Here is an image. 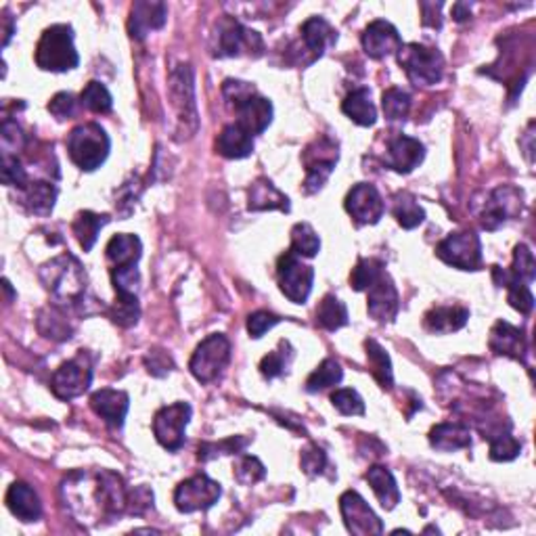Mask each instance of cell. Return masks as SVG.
Instances as JSON below:
<instances>
[{"instance_id": "obj_1", "label": "cell", "mask_w": 536, "mask_h": 536, "mask_svg": "<svg viewBox=\"0 0 536 536\" xmlns=\"http://www.w3.org/2000/svg\"><path fill=\"white\" fill-rule=\"evenodd\" d=\"M128 492L124 480L107 469L76 472L63 482L65 505L80 522H111L128 514Z\"/></svg>"}, {"instance_id": "obj_2", "label": "cell", "mask_w": 536, "mask_h": 536, "mask_svg": "<svg viewBox=\"0 0 536 536\" xmlns=\"http://www.w3.org/2000/svg\"><path fill=\"white\" fill-rule=\"evenodd\" d=\"M40 279L51 296L62 304L80 302L87 293V270L82 268L80 260L71 254L53 258L40 268Z\"/></svg>"}, {"instance_id": "obj_3", "label": "cell", "mask_w": 536, "mask_h": 536, "mask_svg": "<svg viewBox=\"0 0 536 536\" xmlns=\"http://www.w3.org/2000/svg\"><path fill=\"white\" fill-rule=\"evenodd\" d=\"M78 63H80V55L74 46L71 26L57 23V26L46 28L36 46V65L45 71L63 74V71L76 70Z\"/></svg>"}, {"instance_id": "obj_4", "label": "cell", "mask_w": 536, "mask_h": 536, "mask_svg": "<svg viewBox=\"0 0 536 536\" xmlns=\"http://www.w3.org/2000/svg\"><path fill=\"white\" fill-rule=\"evenodd\" d=\"M111 141L96 122L76 126L68 136V153L74 164L84 172H93L105 164Z\"/></svg>"}, {"instance_id": "obj_5", "label": "cell", "mask_w": 536, "mask_h": 536, "mask_svg": "<svg viewBox=\"0 0 536 536\" xmlns=\"http://www.w3.org/2000/svg\"><path fill=\"white\" fill-rule=\"evenodd\" d=\"M396 55H399V65L415 87H433L442 80L444 57L438 48L411 42V45H402Z\"/></svg>"}, {"instance_id": "obj_6", "label": "cell", "mask_w": 536, "mask_h": 536, "mask_svg": "<svg viewBox=\"0 0 536 536\" xmlns=\"http://www.w3.org/2000/svg\"><path fill=\"white\" fill-rule=\"evenodd\" d=\"M228 360H231V342L222 334H212L195 348L189 369L197 382L210 383L222 375Z\"/></svg>"}, {"instance_id": "obj_7", "label": "cell", "mask_w": 536, "mask_h": 536, "mask_svg": "<svg viewBox=\"0 0 536 536\" xmlns=\"http://www.w3.org/2000/svg\"><path fill=\"white\" fill-rule=\"evenodd\" d=\"M436 256L453 268L478 270L482 264V241L472 231L450 233L436 245Z\"/></svg>"}, {"instance_id": "obj_8", "label": "cell", "mask_w": 536, "mask_h": 536, "mask_svg": "<svg viewBox=\"0 0 536 536\" xmlns=\"http://www.w3.org/2000/svg\"><path fill=\"white\" fill-rule=\"evenodd\" d=\"M276 279H279L281 292L293 304H306L310 292L312 281H315V270L309 264H302L292 250L285 252L276 264Z\"/></svg>"}, {"instance_id": "obj_9", "label": "cell", "mask_w": 536, "mask_h": 536, "mask_svg": "<svg viewBox=\"0 0 536 536\" xmlns=\"http://www.w3.org/2000/svg\"><path fill=\"white\" fill-rule=\"evenodd\" d=\"M193 408L189 402H174V405L161 407L153 417V433L158 442L166 450L183 449L185 430L191 421Z\"/></svg>"}, {"instance_id": "obj_10", "label": "cell", "mask_w": 536, "mask_h": 536, "mask_svg": "<svg viewBox=\"0 0 536 536\" xmlns=\"http://www.w3.org/2000/svg\"><path fill=\"white\" fill-rule=\"evenodd\" d=\"M222 489L219 482L208 475H193V478L180 482L174 491V505L180 514H193V511H206L219 503Z\"/></svg>"}, {"instance_id": "obj_11", "label": "cell", "mask_w": 536, "mask_h": 536, "mask_svg": "<svg viewBox=\"0 0 536 536\" xmlns=\"http://www.w3.org/2000/svg\"><path fill=\"white\" fill-rule=\"evenodd\" d=\"M90 382H93V369L82 352L80 357L68 360L53 373L51 388L59 400H71L87 392Z\"/></svg>"}, {"instance_id": "obj_12", "label": "cell", "mask_w": 536, "mask_h": 536, "mask_svg": "<svg viewBox=\"0 0 536 536\" xmlns=\"http://www.w3.org/2000/svg\"><path fill=\"white\" fill-rule=\"evenodd\" d=\"M340 509L344 515L348 532L359 536L369 534H383V524L375 515V511L369 507V503L359 495L357 491H346L340 497Z\"/></svg>"}, {"instance_id": "obj_13", "label": "cell", "mask_w": 536, "mask_h": 536, "mask_svg": "<svg viewBox=\"0 0 536 536\" xmlns=\"http://www.w3.org/2000/svg\"><path fill=\"white\" fill-rule=\"evenodd\" d=\"M346 212L352 216L359 225H377L385 212V203L371 183H359L348 191L344 202Z\"/></svg>"}, {"instance_id": "obj_14", "label": "cell", "mask_w": 536, "mask_h": 536, "mask_svg": "<svg viewBox=\"0 0 536 536\" xmlns=\"http://www.w3.org/2000/svg\"><path fill=\"white\" fill-rule=\"evenodd\" d=\"M522 212V193L514 186H499L491 193L489 202H486L484 212H482V227L486 231H497L509 219H514Z\"/></svg>"}, {"instance_id": "obj_15", "label": "cell", "mask_w": 536, "mask_h": 536, "mask_svg": "<svg viewBox=\"0 0 536 536\" xmlns=\"http://www.w3.org/2000/svg\"><path fill=\"white\" fill-rule=\"evenodd\" d=\"M262 38L252 29L243 28L237 21H227L220 26L219 46H216V55L219 57H239L243 53L248 55H262Z\"/></svg>"}, {"instance_id": "obj_16", "label": "cell", "mask_w": 536, "mask_h": 536, "mask_svg": "<svg viewBox=\"0 0 536 536\" xmlns=\"http://www.w3.org/2000/svg\"><path fill=\"white\" fill-rule=\"evenodd\" d=\"M369 292V300H367V310L369 317L375 318L377 323H392L400 309V298L399 289H396L392 276L388 273H382V276L367 289Z\"/></svg>"}, {"instance_id": "obj_17", "label": "cell", "mask_w": 536, "mask_h": 536, "mask_svg": "<svg viewBox=\"0 0 536 536\" xmlns=\"http://www.w3.org/2000/svg\"><path fill=\"white\" fill-rule=\"evenodd\" d=\"M425 158V147L419 138L407 136V135H396L390 138L388 152L383 155V164L390 170L399 174H408L417 168Z\"/></svg>"}, {"instance_id": "obj_18", "label": "cell", "mask_w": 536, "mask_h": 536, "mask_svg": "<svg viewBox=\"0 0 536 536\" xmlns=\"http://www.w3.org/2000/svg\"><path fill=\"white\" fill-rule=\"evenodd\" d=\"M235 113H237V124L241 128H245L252 136L262 135L273 122V103L267 96H260L256 93H250L248 96L237 101L233 105Z\"/></svg>"}, {"instance_id": "obj_19", "label": "cell", "mask_w": 536, "mask_h": 536, "mask_svg": "<svg viewBox=\"0 0 536 536\" xmlns=\"http://www.w3.org/2000/svg\"><path fill=\"white\" fill-rule=\"evenodd\" d=\"M360 42H363L365 53L371 59H383L388 55H394L402 48V38L392 23L385 20H377L371 21L369 26L365 28L363 36H360Z\"/></svg>"}, {"instance_id": "obj_20", "label": "cell", "mask_w": 536, "mask_h": 536, "mask_svg": "<svg viewBox=\"0 0 536 536\" xmlns=\"http://www.w3.org/2000/svg\"><path fill=\"white\" fill-rule=\"evenodd\" d=\"M168 20V7L164 3H149V0H138L132 4L128 32L132 38L143 40L144 36L161 29Z\"/></svg>"}, {"instance_id": "obj_21", "label": "cell", "mask_w": 536, "mask_h": 536, "mask_svg": "<svg viewBox=\"0 0 536 536\" xmlns=\"http://www.w3.org/2000/svg\"><path fill=\"white\" fill-rule=\"evenodd\" d=\"M90 407L110 427H122L130 408V399L122 390L103 388L90 396Z\"/></svg>"}, {"instance_id": "obj_22", "label": "cell", "mask_w": 536, "mask_h": 536, "mask_svg": "<svg viewBox=\"0 0 536 536\" xmlns=\"http://www.w3.org/2000/svg\"><path fill=\"white\" fill-rule=\"evenodd\" d=\"M491 350L499 354V357H509L515 360H524L526 357V337L520 327L507 321H497L495 327L491 329V340H489Z\"/></svg>"}, {"instance_id": "obj_23", "label": "cell", "mask_w": 536, "mask_h": 536, "mask_svg": "<svg viewBox=\"0 0 536 536\" xmlns=\"http://www.w3.org/2000/svg\"><path fill=\"white\" fill-rule=\"evenodd\" d=\"M172 96L178 99V116L180 122H191L193 128H197V113H195V95H193V74L189 65H178L177 71H172Z\"/></svg>"}, {"instance_id": "obj_24", "label": "cell", "mask_w": 536, "mask_h": 536, "mask_svg": "<svg viewBox=\"0 0 536 536\" xmlns=\"http://www.w3.org/2000/svg\"><path fill=\"white\" fill-rule=\"evenodd\" d=\"M7 507L17 520L21 522H36L42 515V505L40 499L36 495L32 486L26 482H13L7 491Z\"/></svg>"}, {"instance_id": "obj_25", "label": "cell", "mask_w": 536, "mask_h": 536, "mask_svg": "<svg viewBox=\"0 0 536 536\" xmlns=\"http://www.w3.org/2000/svg\"><path fill=\"white\" fill-rule=\"evenodd\" d=\"M216 152L227 160H243L254 152V136L237 122L228 124L216 138Z\"/></svg>"}, {"instance_id": "obj_26", "label": "cell", "mask_w": 536, "mask_h": 536, "mask_svg": "<svg viewBox=\"0 0 536 536\" xmlns=\"http://www.w3.org/2000/svg\"><path fill=\"white\" fill-rule=\"evenodd\" d=\"M469 310L463 306H436L424 317V327L433 335H447L467 325Z\"/></svg>"}, {"instance_id": "obj_27", "label": "cell", "mask_w": 536, "mask_h": 536, "mask_svg": "<svg viewBox=\"0 0 536 536\" xmlns=\"http://www.w3.org/2000/svg\"><path fill=\"white\" fill-rule=\"evenodd\" d=\"M430 444L432 449L441 453H453V450L472 447V432L467 425L444 421V424L433 425L430 430Z\"/></svg>"}, {"instance_id": "obj_28", "label": "cell", "mask_w": 536, "mask_h": 536, "mask_svg": "<svg viewBox=\"0 0 536 536\" xmlns=\"http://www.w3.org/2000/svg\"><path fill=\"white\" fill-rule=\"evenodd\" d=\"M248 208L252 212H267V210H281L289 212V197L281 193L268 178H258L248 191Z\"/></svg>"}, {"instance_id": "obj_29", "label": "cell", "mask_w": 536, "mask_h": 536, "mask_svg": "<svg viewBox=\"0 0 536 536\" xmlns=\"http://www.w3.org/2000/svg\"><path fill=\"white\" fill-rule=\"evenodd\" d=\"M365 480L369 482V486L373 489V492H375V497L379 499V503H382V507L385 511L394 509L396 505L400 503L399 484H396V478L388 467L383 466L369 467V472L365 474Z\"/></svg>"}, {"instance_id": "obj_30", "label": "cell", "mask_w": 536, "mask_h": 536, "mask_svg": "<svg viewBox=\"0 0 536 536\" xmlns=\"http://www.w3.org/2000/svg\"><path fill=\"white\" fill-rule=\"evenodd\" d=\"M302 40L312 55L321 57L329 46H334L337 42V32L323 17H310L302 26Z\"/></svg>"}, {"instance_id": "obj_31", "label": "cell", "mask_w": 536, "mask_h": 536, "mask_svg": "<svg viewBox=\"0 0 536 536\" xmlns=\"http://www.w3.org/2000/svg\"><path fill=\"white\" fill-rule=\"evenodd\" d=\"M105 254L113 267H130V264H136L141 260L143 243L136 235L120 233L116 237L110 239Z\"/></svg>"}, {"instance_id": "obj_32", "label": "cell", "mask_w": 536, "mask_h": 536, "mask_svg": "<svg viewBox=\"0 0 536 536\" xmlns=\"http://www.w3.org/2000/svg\"><path fill=\"white\" fill-rule=\"evenodd\" d=\"M342 111H344L354 124L365 126V128H369V126L377 122V110L371 101L369 88L352 90L344 99V103H342Z\"/></svg>"}, {"instance_id": "obj_33", "label": "cell", "mask_w": 536, "mask_h": 536, "mask_svg": "<svg viewBox=\"0 0 536 536\" xmlns=\"http://www.w3.org/2000/svg\"><path fill=\"white\" fill-rule=\"evenodd\" d=\"M26 206L36 216H48L53 212L57 202V186L48 180H36L29 183L26 189Z\"/></svg>"}, {"instance_id": "obj_34", "label": "cell", "mask_w": 536, "mask_h": 536, "mask_svg": "<svg viewBox=\"0 0 536 536\" xmlns=\"http://www.w3.org/2000/svg\"><path fill=\"white\" fill-rule=\"evenodd\" d=\"M110 220L111 219L107 214H95V212H80L76 216L71 228H74L78 243L82 245L84 252H90L95 248L101 228H103Z\"/></svg>"}, {"instance_id": "obj_35", "label": "cell", "mask_w": 536, "mask_h": 536, "mask_svg": "<svg viewBox=\"0 0 536 536\" xmlns=\"http://www.w3.org/2000/svg\"><path fill=\"white\" fill-rule=\"evenodd\" d=\"M365 350H367V360H369L373 377L377 379V383L382 385L383 390H392L394 373H392V360H390L388 352H385L382 344H377L375 340H367Z\"/></svg>"}, {"instance_id": "obj_36", "label": "cell", "mask_w": 536, "mask_h": 536, "mask_svg": "<svg viewBox=\"0 0 536 536\" xmlns=\"http://www.w3.org/2000/svg\"><path fill=\"white\" fill-rule=\"evenodd\" d=\"M394 219L402 228L407 231H413L419 225H424L425 220V210L419 206V202L415 200L408 191H400L399 195L394 197Z\"/></svg>"}, {"instance_id": "obj_37", "label": "cell", "mask_w": 536, "mask_h": 536, "mask_svg": "<svg viewBox=\"0 0 536 536\" xmlns=\"http://www.w3.org/2000/svg\"><path fill=\"white\" fill-rule=\"evenodd\" d=\"M342 377H344V371H342L340 363H337L335 359H325L323 363L310 373V377L306 379V392L317 394L327 388H334V385L342 382Z\"/></svg>"}, {"instance_id": "obj_38", "label": "cell", "mask_w": 536, "mask_h": 536, "mask_svg": "<svg viewBox=\"0 0 536 536\" xmlns=\"http://www.w3.org/2000/svg\"><path fill=\"white\" fill-rule=\"evenodd\" d=\"M317 323L327 331H337L348 325V309L340 298L325 296L317 309Z\"/></svg>"}, {"instance_id": "obj_39", "label": "cell", "mask_w": 536, "mask_h": 536, "mask_svg": "<svg viewBox=\"0 0 536 536\" xmlns=\"http://www.w3.org/2000/svg\"><path fill=\"white\" fill-rule=\"evenodd\" d=\"M382 110L390 122H405L411 111V95L399 87L388 88L382 95Z\"/></svg>"}, {"instance_id": "obj_40", "label": "cell", "mask_w": 536, "mask_h": 536, "mask_svg": "<svg viewBox=\"0 0 536 536\" xmlns=\"http://www.w3.org/2000/svg\"><path fill=\"white\" fill-rule=\"evenodd\" d=\"M321 250V239L315 228H312L309 222H298L296 227L292 228V252L296 256H304V258H315Z\"/></svg>"}, {"instance_id": "obj_41", "label": "cell", "mask_w": 536, "mask_h": 536, "mask_svg": "<svg viewBox=\"0 0 536 536\" xmlns=\"http://www.w3.org/2000/svg\"><path fill=\"white\" fill-rule=\"evenodd\" d=\"M383 273V262L377 258H360L350 273V285L354 292H367Z\"/></svg>"}, {"instance_id": "obj_42", "label": "cell", "mask_w": 536, "mask_h": 536, "mask_svg": "<svg viewBox=\"0 0 536 536\" xmlns=\"http://www.w3.org/2000/svg\"><path fill=\"white\" fill-rule=\"evenodd\" d=\"M38 329L42 335L51 337V340L63 342L71 337V327L62 312H57V309H46L40 312L38 317Z\"/></svg>"}, {"instance_id": "obj_43", "label": "cell", "mask_w": 536, "mask_h": 536, "mask_svg": "<svg viewBox=\"0 0 536 536\" xmlns=\"http://www.w3.org/2000/svg\"><path fill=\"white\" fill-rule=\"evenodd\" d=\"M80 103L93 113H110L113 107V99L101 82H88L80 93Z\"/></svg>"}, {"instance_id": "obj_44", "label": "cell", "mask_w": 536, "mask_h": 536, "mask_svg": "<svg viewBox=\"0 0 536 536\" xmlns=\"http://www.w3.org/2000/svg\"><path fill=\"white\" fill-rule=\"evenodd\" d=\"M292 359H293L292 346H289L287 342H281L279 348H276L275 352H268V357L262 359L260 373L267 379L279 377V375H283V373H287L289 365H292Z\"/></svg>"}, {"instance_id": "obj_45", "label": "cell", "mask_w": 536, "mask_h": 536, "mask_svg": "<svg viewBox=\"0 0 536 536\" xmlns=\"http://www.w3.org/2000/svg\"><path fill=\"white\" fill-rule=\"evenodd\" d=\"M138 317H141V306H138L136 296H126V293H118L116 304L110 309V318L120 327H132L136 325Z\"/></svg>"}, {"instance_id": "obj_46", "label": "cell", "mask_w": 536, "mask_h": 536, "mask_svg": "<svg viewBox=\"0 0 536 536\" xmlns=\"http://www.w3.org/2000/svg\"><path fill=\"white\" fill-rule=\"evenodd\" d=\"M252 441L245 436H233L220 442H203L200 447V459L212 461L219 455H239L243 453V449L248 447Z\"/></svg>"}, {"instance_id": "obj_47", "label": "cell", "mask_w": 536, "mask_h": 536, "mask_svg": "<svg viewBox=\"0 0 536 536\" xmlns=\"http://www.w3.org/2000/svg\"><path fill=\"white\" fill-rule=\"evenodd\" d=\"M505 289H507V300L509 304L514 306L517 312H522V315H530L534 309V296L532 292H530V285L524 281H517L514 275L509 273V279L505 283Z\"/></svg>"}, {"instance_id": "obj_48", "label": "cell", "mask_w": 536, "mask_h": 536, "mask_svg": "<svg viewBox=\"0 0 536 536\" xmlns=\"http://www.w3.org/2000/svg\"><path fill=\"white\" fill-rule=\"evenodd\" d=\"M264 475H267V467L262 466V461L258 457L243 455L237 461V466H235V480L241 486H254L264 480Z\"/></svg>"}, {"instance_id": "obj_49", "label": "cell", "mask_w": 536, "mask_h": 536, "mask_svg": "<svg viewBox=\"0 0 536 536\" xmlns=\"http://www.w3.org/2000/svg\"><path fill=\"white\" fill-rule=\"evenodd\" d=\"M489 441H491V459L492 461H499V463L514 461L522 450V442L515 441V438L509 433V430L499 432L497 436L489 438Z\"/></svg>"}, {"instance_id": "obj_50", "label": "cell", "mask_w": 536, "mask_h": 536, "mask_svg": "<svg viewBox=\"0 0 536 536\" xmlns=\"http://www.w3.org/2000/svg\"><path fill=\"white\" fill-rule=\"evenodd\" d=\"M509 273L514 275L517 281H524V283H532L534 281V276H536V262H534L532 252H530V248H528L526 243L515 245L514 268H511Z\"/></svg>"}, {"instance_id": "obj_51", "label": "cell", "mask_w": 536, "mask_h": 536, "mask_svg": "<svg viewBox=\"0 0 536 536\" xmlns=\"http://www.w3.org/2000/svg\"><path fill=\"white\" fill-rule=\"evenodd\" d=\"M111 281L113 287H116V293L136 296L138 283H141V273H138L136 264H130V267H113Z\"/></svg>"}, {"instance_id": "obj_52", "label": "cell", "mask_w": 536, "mask_h": 536, "mask_svg": "<svg viewBox=\"0 0 536 536\" xmlns=\"http://www.w3.org/2000/svg\"><path fill=\"white\" fill-rule=\"evenodd\" d=\"M331 405L342 415H365V402L352 388H340L331 394Z\"/></svg>"}, {"instance_id": "obj_53", "label": "cell", "mask_w": 536, "mask_h": 536, "mask_svg": "<svg viewBox=\"0 0 536 536\" xmlns=\"http://www.w3.org/2000/svg\"><path fill=\"white\" fill-rule=\"evenodd\" d=\"M0 138H3V155H17L26 147V135L21 132L20 124L13 122L11 118L3 120Z\"/></svg>"}, {"instance_id": "obj_54", "label": "cell", "mask_w": 536, "mask_h": 536, "mask_svg": "<svg viewBox=\"0 0 536 536\" xmlns=\"http://www.w3.org/2000/svg\"><path fill=\"white\" fill-rule=\"evenodd\" d=\"M0 174H3V183L7 186H20V189H26L29 185L26 168H23L17 155H3V170H0Z\"/></svg>"}, {"instance_id": "obj_55", "label": "cell", "mask_w": 536, "mask_h": 536, "mask_svg": "<svg viewBox=\"0 0 536 536\" xmlns=\"http://www.w3.org/2000/svg\"><path fill=\"white\" fill-rule=\"evenodd\" d=\"M276 323H281V317H276L268 310H256L254 315L248 317V334L250 337L258 340V337H262L268 329H273Z\"/></svg>"}, {"instance_id": "obj_56", "label": "cell", "mask_w": 536, "mask_h": 536, "mask_svg": "<svg viewBox=\"0 0 536 536\" xmlns=\"http://www.w3.org/2000/svg\"><path fill=\"white\" fill-rule=\"evenodd\" d=\"M302 469L309 475H318L325 472V466H327V455H325L323 449H318L317 444H310L309 449L302 453Z\"/></svg>"}, {"instance_id": "obj_57", "label": "cell", "mask_w": 536, "mask_h": 536, "mask_svg": "<svg viewBox=\"0 0 536 536\" xmlns=\"http://www.w3.org/2000/svg\"><path fill=\"white\" fill-rule=\"evenodd\" d=\"M48 111L57 120H70L76 113V96L71 93H57L48 103Z\"/></svg>"}, {"instance_id": "obj_58", "label": "cell", "mask_w": 536, "mask_h": 536, "mask_svg": "<svg viewBox=\"0 0 536 536\" xmlns=\"http://www.w3.org/2000/svg\"><path fill=\"white\" fill-rule=\"evenodd\" d=\"M153 507V492L147 486H138V489L128 492V514L143 515L144 511Z\"/></svg>"}, {"instance_id": "obj_59", "label": "cell", "mask_w": 536, "mask_h": 536, "mask_svg": "<svg viewBox=\"0 0 536 536\" xmlns=\"http://www.w3.org/2000/svg\"><path fill=\"white\" fill-rule=\"evenodd\" d=\"M144 365L149 367V373H153V375H166L168 371L174 369L172 359L168 357V352L160 350V348H153V350H149L147 357H144Z\"/></svg>"}, {"instance_id": "obj_60", "label": "cell", "mask_w": 536, "mask_h": 536, "mask_svg": "<svg viewBox=\"0 0 536 536\" xmlns=\"http://www.w3.org/2000/svg\"><path fill=\"white\" fill-rule=\"evenodd\" d=\"M441 9L442 3H421V11H424V26L430 28H441Z\"/></svg>"}, {"instance_id": "obj_61", "label": "cell", "mask_w": 536, "mask_h": 536, "mask_svg": "<svg viewBox=\"0 0 536 536\" xmlns=\"http://www.w3.org/2000/svg\"><path fill=\"white\" fill-rule=\"evenodd\" d=\"M15 34V23H13V17L9 15V11H4L3 13V36H4V40H3V46H7L9 42H11V36Z\"/></svg>"}, {"instance_id": "obj_62", "label": "cell", "mask_w": 536, "mask_h": 536, "mask_svg": "<svg viewBox=\"0 0 536 536\" xmlns=\"http://www.w3.org/2000/svg\"><path fill=\"white\" fill-rule=\"evenodd\" d=\"M469 15H472V4L467 3H457L453 7V17L455 21H466L469 20Z\"/></svg>"}]
</instances>
